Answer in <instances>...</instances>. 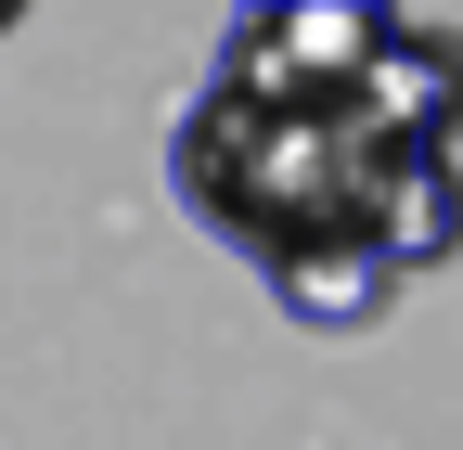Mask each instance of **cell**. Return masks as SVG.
Masks as SVG:
<instances>
[{
	"mask_svg": "<svg viewBox=\"0 0 463 450\" xmlns=\"http://www.w3.org/2000/svg\"><path fill=\"white\" fill-rule=\"evenodd\" d=\"M0 39H14V0H0Z\"/></svg>",
	"mask_w": 463,
	"mask_h": 450,
	"instance_id": "obj_3",
	"label": "cell"
},
{
	"mask_svg": "<svg viewBox=\"0 0 463 450\" xmlns=\"http://www.w3.org/2000/svg\"><path fill=\"white\" fill-rule=\"evenodd\" d=\"M258 270H270V296L297 309V322H335V334H347V322H373L386 284H399L373 232H297V245H270Z\"/></svg>",
	"mask_w": 463,
	"mask_h": 450,
	"instance_id": "obj_1",
	"label": "cell"
},
{
	"mask_svg": "<svg viewBox=\"0 0 463 450\" xmlns=\"http://www.w3.org/2000/svg\"><path fill=\"white\" fill-rule=\"evenodd\" d=\"M361 232L386 245V270H425L463 245V181H450V155H386V181H373V219Z\"/></svg>",
	"mask_w": 463,
	"mask_h": 450,
	"instance_id": "obj_2",
	"label": "cell"
}]
</instances>
